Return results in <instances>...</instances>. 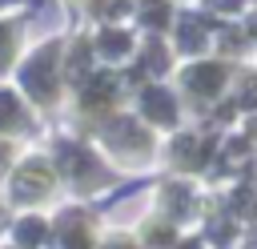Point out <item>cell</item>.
Listing matches in <instances>:
<instances>
[{
    "label": "cell",
    "instance_id": "9",
    "mask_svg": "<svg viewBox=\"0 0 257 249\" xmlns=\"http://www.w3.org/2000/svg\"><path fill=\"white\" fill-rule=\"evenodd\" d=\"M24 116H20V104L12 92H0V129H16Z\"/></svg>",
    "mask_w": 257,
    "mask_h": 249
},
{
    "label": "cell",
    "instance_id": "20",
    "mask_svg": "<svg viewBox=\"0 0 257 249\" xmlns=\"http://www.w3.org/2000/svg\"><path fill=\"white\" fill-rule=\"evenodd\" d=\"M253 32H257V28H253Z\"/></svg>",
    "mask_w": 257,
    "mask_h": 249
},
{
    "label": "cell",
    "instance_id": "3",
    "mask_svg": "<svg viewBox=\"0 0 257 249\" xmlns=\"http://www.w3.org/2000/svg\"><path fill=\"white\" fill-rule=\"evenodd\" d=\"M141 108H145V116H153L157 125H173V120H177V100H173L165 88H157V84H149V88L141 92Z\"/></svg>",
    "mask_w": 257,
    "mask_h": 249
},
{
    "label": "cell",
    "instance_id": "10",
    "mask_svg": "<svg viewBox=\"0 0 257 249\" xmlns=\"http://www.w3.org/2000/svg\"><path fill=\"white\" fill-rule=\"evenodd\" d=\"M201 40H205V28H201V20L185 16V20H181V48H201Z\"/></svg>",
    "mask_w": 257,
    "mask_h": 249
},
{
    "label": "cell",
    "instance_id": "12",
    "mask_svg": "<svg viewBox=\"0 0 257 249\" xmlns=\"http://www.w3.org/2000/svg\"><path fill=\"white\" fill-rule=\"evenodd\" d=\"M100 52L124 56V52H128V36H124V32H104V36H100Z\"/></svg>",
    "mask_w": 257,
    "mask_h": 249
},
{
    "label": "cell",
    "instance_id": "13",
    "mask_svg": "<svg viewBox=\"0 0 257 249\" xmlns=\"http://www.w3.org/2000/svg\"><path fill=\"white\" fill-rule=\"evenodd\" d=\"M165 68V52L161 48H149V56L141 60V72H161Z\"/></svg>",
    "mask_w": 257,
    "mask_h": 249
},
{
    "label": "cell",
    "instance_id": "16",
    "mask_svg": "<svg viewBox=\"0 0 257 249\" xmlns=\"http://www.w3.org/2000/svg\"><path fill=\"white\" fill-rule=\"evenodd\" d=\"M149 24H165V8H161V4L149 8Z\"/></svg>",
    "mask_w": 257,
    "mask_h": 249
},
{
    "label": "cell",
    "instance_id": "19",
    "mask_svg": "<svg viewBox=\"0 0 257 249\" xmlns=\"http://www.w3.org/2000/svg\"><path fill=\"white\" fill-rule=\"evenodd\" d=\"M0 165H4V149H0Z\"/></svg>",
    "mask_w": 257,
    "mask_h": 249
},
{
    "label": "cell",
    "instance_id": "7",
    "mask_svg": "<svg viewBox=\"0 0 257 249\" xmlns=\"http://www.w3.org/2000/svg\"><path fill=\"white\" fill-rule=\"evenodd\" d=\"M64 249H92V245H88V233H84V225H80L76 213L64 217Z\"/></svg>",
    "mask_w": 257,
    "mask_h": 249
},
{
    "label": "cell",
    "instance_id": "14",
    "mask_svg": "<svg viewBox=\"0 0 257 249\" xmlns=\"http://www.w3.org/2000/svg\"><path fill=\"white\" fill-rule=\"evenodd\" d=\"M185 201H189V189H185V185H173V189H169V209H173V213H185Z\"/></svg>",
    "mask_w": 257,
    "mask_h": 249
},
{
    "label": "cell",
    "instance_id": "4",
    "mask_svg": "<svg viewBox=\"0 0 257 249\" xmlns=\"http://www.w3.org/2000/svg\"><path fill=\"white\" fill-rule=\"evenodd\" d=\"M221 80H225V72H221V64H193L189 72H185V84L193 88V92H221Z\"/></svg>",
    "mask_w": 257,
    "mask_h": 249
},
{
    "label": "cell",
    "instance_id": "6",
    "mask_svg": "<svg viewBox=\"0 0 257 249\" xmlns=\"http://www.w3.org/2000/svg\"><path fill=\"white\" fill-rule=\"evenodd\" d=\"M60 165L80 181V177H92L96 173V161H92V153L88 149H76V145H64L60 149Z\"/></svg>",
    "mask_w": 257,
    "mask_h": 249
},
{
    "label": "cell",
    "instance_id": "17",
    "mask_svg": "<svg viewBox=\"0 0 257 249\" xmlns=\"http://www.w3.org/2000/svg\"><path fill=\"white\" fill-rule=\"evenodd\" d=\"M213 8H241V0H209Z\"/></svg>",
    "mask_w": 257,
    "mask_h": 249
},
{
    "label": "cell",
    "instance_id": "2",
    "mask_svg": "<svg viewBox=\"0 0 257 249\" xmlns=\"http://www.w3.org/2000/svg\"><path fill=\"white\" fill-rule=\"evenodd\" d=\"M48 185H52V173H48V165H40V161H28V165L16 173V181H12V197H16V201H32V197H40Z\"/></svg>",
    "mask_w": 257,
    "mask_h": 249
},
{
    "label": "cell",
    "instance_id": "18",
    "mask_svg": "<svg viewBox=\"0 0 257 249\" xmlns=\"http://www.w3.org/2000/svg\"><path fill=\"white\" fill-rule=\"evenodd\" d=\"M108 249H133V245H124V241H112V245H108Z\"/></svg>",
    "mask_w": 257,
    "mask_h": 249
},
{
    "label": "cell",
    "instance_id": "1",
    "mask_svg": "<svg viewBox=\"0 0 257 249\" xmlns=\"http://www.w3.org/2000/svg\"><path fill=\"white\" fill-rule=\"evenodd\" d=\"M52 60H56V48H40V52L24 64V72H20L24 88H28L36 100H48V96H52Z\"/></svg>",
    "mask_w": 257,
    "mask_h": 249
},
{
    "label": "cell",
    "instance_id": "5",
    "mask_svg": "<svg viewBox=\"0 0 257 249\" xmlns=\"http://www.w3.org/2000/svg\"><path fill=\"white\" fill-rule=\"evenodd\" d=\"M116 96V80L108 76V72H96V76H88L84 84H80V100L88 104V108H100V104H108Z\"/></svg>",
    "mask_w": 257,
    "mask_h": 249
},
{
    "label": "cell",
    "instance_id": "11",
    "mask_svg": "<svg viewBox=\"0 0 257 249\" xmlns=\"http://www.w3.org/2000/svg\"><path fill=\"white\" fill-rule=\"evenodd\" d=\"M44 233H48V229H44V221H36V217H28V221H20V225H16V237H20L24 245H36Z\"/></svg>",
    "mask_w": 257,
    "mask_h": 249
},
{
    "label": "cell",
    "instance_id": "8",
    "mask_svg": "<svg viewBox=\"0 0 257 249\" xmlns=\"http://www.w3.org/2000/svg\"><path fill=\"white\" fill-rule=\"evenodd\" d=\"M108 137H120V145H124V149H145V145H149V137H141L133 120H116Z\"/></svg>",
    "mask_w": 257,
    "mask_h": 249
},
{
    "label": "cell",
    "instance_id": "15",
    "mask_svg": "<svg viewBox=\"0 0 257 249\" xmlns=\"http://www.w3.org/2000/svg\"><path fill=\"white\" fill-rule=\"evenodd\" d=\"M8 52H12V24H0V64L8 60Z\"/></svg>",
    "mask_w": 257,
    "mask_h": 249
}]
</instances>
